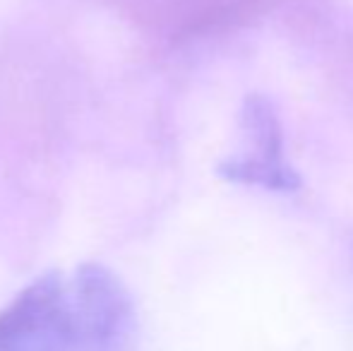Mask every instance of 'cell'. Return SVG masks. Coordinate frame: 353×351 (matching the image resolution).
<instances>
[{
    "mask_svg": "<svg viewBox=\"0 0 353 351\" xmlns=\"http://www.w3.org/2000/svg\"><path fill=\"white\" fill-rule=\"evenodd\" d=\"M135 310L103 265L48 272L0 313V351H130Z\"/></svg>",
    "mask_w": 353,
    "mask_h": 351,
    "instance_id": "6da1fadb",
    "label": "cell"
},
{
    "mask_svg": "<svg viewBox=\"0 0 353 351\" xmlns=\"http://www.w3.org/2000/svg\"><path fill=\"white\" fill-rule=\"evenodd\" d=\"M216 174L228 183L267 188V190L274 192H293L301 188V176L296 174V169L286 159L272 161L255 154L228 157L216 166Z\"/></svg>",
    "mask_w": 353,
    "mask_h": 351,
    "instance_id": "7a4b0ae2",
    "label": "cell"
},
{
    "mask_svg": "<svg viewBox=\"0 0 353 351\" xmlns=\"http://www.w3.org/2000/svg\"><path fill=\"white\" fill-rule=\"evenodd\" d=\"M241 128L252 142V154L283 161V130L276 108L265 94H250L241 106Z\"/></svg>",
    "mask_w": 353,
    "mask_h": 351,
    "instance_id": "3957f363",
    "label": "cell"
}]
</instances>
